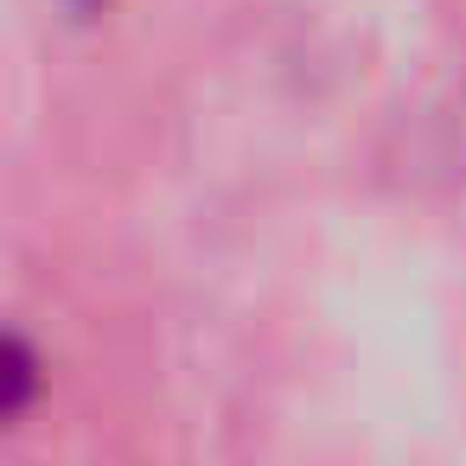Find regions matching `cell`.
<instances>
[{
	"label": "cell",
	"instance_id": "6da1fadb",
	"mask_svg": "<svg viewBox=\"0 0 466 466\" xmlns=\"http://www.w3.org/2000/svg\"><path fill=\"white\" fill-rule=\"evenodd\" d=\"M33 390H39V358H33V351H26V339L14 332V339H7V396H0V415L20 421V415H26V402H33Z\"/></svg>",
	"mask_w": 466,
	"mask_h": 466
},
{
	"label": "cell",
	"instance_id": "7a4b0ae2",
	"mask_svg": "<svg viewBox=\"0 0 466 466\" xmlns=\"http://www.w3.org/2000/svg\"><path fill=\"white\" fill-rule=\"evenodd\" d=\"M71 7H84V14H90V7H103V0H71Z\"/></svg>",
	"mask_w": 466,
	"mask_h": 466
}]
</instances>
